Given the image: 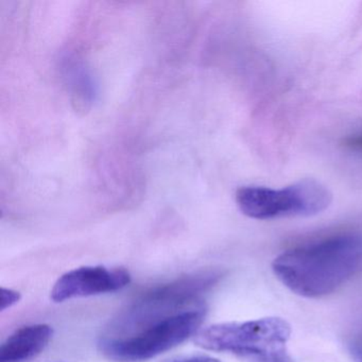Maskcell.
I'll use <instances>...</instances> for the list:
<instances>
[{
    "instance_id": "cell-8",
    "label": "cell",
    "mask_w": 362,
    "mask_h": 362,
    "mask_svg": "<svg viewBox=\"0 0 362 362\" xmlns=\"http://www.w3.org/2000/svg\"><path fill=\"white\" fill-rule=\"evenodd\" d=\"M163 362H221L217 358L207 355H187L171 358Z\"/></svg>"
},
{
    "instance_id": "cell-2",
    "label": "cell",
    "mask_w": 362,
    "mask_h": 362,
    "mask_svg": "<svg viewBox=\"0 0 362 362\" xmlns=\"http://www.w3.org/2000/svg\"><path fill=\"white\" fill-rule=\"evenodd\" d=\"M291 326L277 317L245 322H228L202 328L194 337L201 349L230 353L254 362H293L286 345Z\"/></svg>"
},
{
    "instance_id": "cell-3",
    "label": "cell",
    "mask_w": 362,
    "mask_h": 362,
    "mask_svg": "<svg viewBox=\"0 0 362 362\" xmlns=\"http://www.w3.org/2000/svg\"><path fill=\"white\" fill-rule=\"evenodd\" d=\"M206 317L204 307L180 311L158 320L126 338H105L99 351L118 362H144L194 337Z\"/></svg>"
},
{
    "instance_id": "cell-1",
    "label": "cell",
    "mask_w": 362,
    "mask_h": 362,
    "mask_svg": "<svg viewBox=\"0 0 362 362\" xmlns=\"http://www.w3.org/2000/svg\"><path fill=\"white\" fill-rule=\"evenodd\" d=\"M362 267V234L345 233L311 241L279 254L272 262L276 279L306 298L329 296Z\"/></svg>"
},
{
    "instance_id": "cell-6",
    "label": "cell",
    "mask_w": 362,
    "mask_h": 362,
    "mask_svg": "<svg viewBox=\"0 0 362 362\" xmlns=\"http://www.w3.org/2000/svg\"><path fill=\"white\" fill-rule=\"evenodd\" d=\"M54 329L47 324L24 326L10 334L0 347V362H29L43 353Z\"/></svg>"
},
{
    "instance_id": "cell-9",
    "label": "cell",
    "mask_w": 362,
    "mask_h": 362,
    "mask_svg": "<svg viewBox=\"0 0 362 362\" xmlns=\"http://www.w3.org/2000/svg\"><path fill=\"white\" fill-rule=\"evenodd\" d=\"M349 351L357 361L362 362V336L357 337L349 344Z\"/></svg>"
},
{
    "instance_id": "cell-5",
    "label": "cell",
    "mask_w": 362,
    "mask_h": 362,
    "mask_svg": "<svg viewBox=\"0 0 362 362\" xmlns=\"http://www.w3.org/2000/svg\"><path fill=\"white\" fill-rule=\"evenodd\" d=\"M131 283L127 269L86 266L63 274L52 287L50 298L63 303L74 298H88L124 289Z\"/></svg>"
},
{
    "instance_id": "cell-10",
    "label": "cell",
    "mask_w": 362,
    "mask_h": 362,
    "mask_svg": "<svg viewBox=\"0 0 362 362\" xmlns=\"http://www.w3.org/2000/svg\"><path fill=\"white\" fill-rule=\"evenodd\" d=\"M347 146L354 148V149L361 150L362 151V135L349 139V141H347Z\"/></svg>"
},
{
    "instance_id": "cell-4",
    "label": "cell",
    "mask_w": 362,
    "mask_h": 362,
    "mask_svg": "<svg viewBox=\"0 0 362 362\" xmlns=\"http://www.w3.org/2000/svg\"><path fill=\"white\" fill-rule=\"evenodd\" d=\"M241 213L256 220L284 217H310L328 209L330 190L320 182L305 179L281 189L264 186H243L236 192Z\"/></svg>"
},
{
    "instance_id": "cell-7",
    "label": "cell",
    "mask_w": 362,
    "mask_h": 362,
    "mask_svg": "<svg viewBox=\"0 0 362 362\" xmlns=\"http://www.w3.org/2000/svg\"><path fill=\"white\" fill-rule=\"evenodd\" d=\"M22 298V294L13 289H8V288H1V311L6 309L11 308L14 305L18 304Z\"/></svg>"
}]
</instances>
